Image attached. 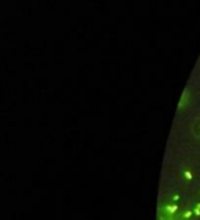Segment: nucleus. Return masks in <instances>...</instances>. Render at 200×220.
I'll return each mask as SVG.
<instances>
[{
	"mask_svg": "<svg viewBox=\"0 0 200 220\" xmlns=\"http://www.w3.org/2000/svg\"><path fill=\"white\" fill-rule=\"evenodd\" d=\"M190 215H192V212H186L184 213V218H189Z\"/></svg>",
	"mask_w": 200,
	"mask_h": 220,
	"instance_id": "2",
	"label": "nucleus"
},
{
	"mask_svg": "<svg viewBox=\"0 0 200 220\" xmlns=\"http://www.w3.org/2000/svg\"><path fill=\"white\" fill-rule=\"evenodd\" d=\"M186 177H187L188 180H190V179H192V176H190V174H189V173H186Z\"/></svg>",
	"mask_w": 200,
	"mask_h": 220,
	"instance_id": "3",
	"label": "nucleus"
},
{
	"mask_svg": "<svg viewBox=\"0 0 200 220\" xmlns=\"http://www.w3.org/2000/svg\"><path fill=\"white\" fill-rule=\"evenodd\" d=\"M190 133L196 141H200V115L193 119L190 124Z\"/></svg>",
	"mask_w": 200,
	"mask_h": 220,
	"instance_id": "1",
	"label": "nucleus"
}]
</instances>
